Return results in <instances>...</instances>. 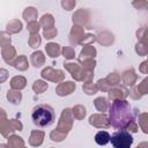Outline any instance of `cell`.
Returning <instances> with one entry per match:
<instances>
[{
    "instance_id": "6da1fadb",
    "label": "cell",
    "mask_w": 148,
    "mask_h": 148,
    "mask_svg": "<svg viewBox=\"0 0 148 148\" xmlns=\"http://www.w3.org/2000/svg\"><path fill=\"white\" fill-rule=\"evenodd\" d=\"M134 119V112L126 99H116L109 109V123L114 128H126Z\"/></svg>"
},
{
    "instance_id": "7a4b0ae2",
    "label": "cell",
    "mask_w": 148,
    "mask_h": 148,
    "mask_svg": "<svg viewBox=\"0 0 148 148\" xmlns=\"http://www.w3.org/2000/svg\"><path fill=\"white\" fill-rule=\"evenodd\" d=\"M32 123L38 127H46L50 126L54 120V112L53 109L49 105L40 104L37 105L31 113Z\"/></svg>"
},
{
    "instance_id": "3957f363",
    "label": "cell",
    "mask_w": 148,
    "mask_h": 148,
    "mask_svg": "<svg viewBox=\"0 0 148 148\" xmlns=\"http://www.w3.org/2000/svg\"><path fill=\"white\" fill-rule=\"evenodd\" d=\"M110 141L113 148H131L133 143V136L130 132L125 130H119L111 135Z\"/></svg>"
},
{
    "instance_id": "277c9868",
    "label": "cell",
    "mask_w": 148,
    "mask_h": 148,
    "mask_svg": "<svg viewBox=\"0 0 148 148\" xmlns=\"http://www.w3.org/2000/svg\"><path fill=\"white\" fill-rule=\"evenodd\" d=\"M111 135L106 131H99L95 135V142L99 146H105L108 142H110Z\"/></svg>"
}]
</instances>
